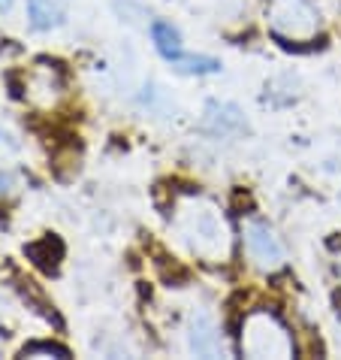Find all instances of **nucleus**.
Segmentation results:
<instances>
[{
  "label": "nucleus",
  "mask_w": 341,
  "mask_h": 360,
  "mask_svg": "<svg viewBox=\"0 0 341 360\" xmlns=\"http://www.w3.org/2000/svg\"><path fill=\"white\" fill-rule=\"evenodd\" d=\"M22 357H69V352L58 342H31L22 348Z\"/></svg>",
  "instance_id": "obj_11"
},
{
  "label": "nucleus",
  "mask_w": 341,
  "mask_h": 360,
  "mask_svg": "<svg viewBox=\"0 0 341 360\" xmlns=\"http://www.w3.org/2000/svg\"><path fill=\"white\" fill-rule=\"evenodd\" d=\"M27 18L34 31H52L64 25V9L55 0H27Z\"/></svg>",
  "instance_id": "obj_8"
},
{
  "label": "nucleus",
  "mask_w": 341,
  "mask_h": 360,
  "mask_svg": "<svg viewBox=\"0 0 341 360\" xmlns=\"http://www.w3.org/2000/svg\"><path fill=\"white\" fill-rule=\"evenodd\" d=\"M338 276H341V255H338Z\"/></svg>",
  "instance_id": "obj_13"
},
{
  "label": "nucleus",
  "mask_w": 341,
  "mask_h": 360,
  "mask_svg": "<svg viewBox=\"0 0 341 360\" xmlns=\"http://www.w3.org/2000/svg\"><path fill=\"white\" fill-rule=\"evenodd\" d=\"M25 257L39 269V273L58 276L61 273L64 257H67V245L58 233H43V236H36L34 243L25 245Z\"/></svg>",
  "instance_id": "obj_5"
},
{
  "label": "nucleus",
  "mask_w": 341,
  "mask_h": 360,
  "mask_svg": "<svg viewBox=\"0 0 341 360\" xmlns=\"http://www.w3.org/2000/svg\"><path fill=\"white\" fill-rule=\"evenodd\" d=\"M13 9V0H0V13H9Z\"/></svg>",
  "instance_id": "obj_12"
},
{
  "label": "nucleus",
  "mask_w": 341,
  "mask_h": 360,
  "mask_svg": "<svg viewBox=\"0 0 341 360\" xmlns=\"http://www.w3.org/2000/svg\"><path fill=\"white\" fill-rule=\"evenodd\" d=\"M152 39H154V49L166 58L169 64L175 58L185 55V46H182V34L173 27V22H163V18H154L152 22Z\"/></svg>",
  "instance_id": "obj_7"
},
{
  "label": "nucleus",
  "mask_w": 341,
  "mask_h": 360,
  "mask_svg": "<svg viewBox=\"0 0 341 360\" xmlns=\"http://www.w3.org/2000/svg\"><path fill=\"white\" fill-rule=\"evenodd\" d=\"M245 252L250 257V264L257 269H266V273H272V269H281L284 266V245H281V239L275 236V230L269 227L266 221H257V218H250L245 224Z\"/></svg>",
  "instance_id": "obj_4"
},
{
  "label": "nucleus",
  "mask_w": 341,
  "mask_h": 360,
  "mask_svg": "<svg viewBox=\"0 0 341 360\" xmlns=\"http://www.w3.org/2000/svg\"><path fill=\"white\" fill-rule=\"evenodd\" d=\"M242 352L248 357H293L296 342L290 327L269 309H254L242 321Z\"/></svg>",
  "instance_id": "obj_2"
},
{
  "label": "nucleus",
  "mask_w": 341,
  "mask_h": 360,
  "mask_svg": "<svg viewBox=\"0 0 341 360\" xmlns=\"http://www.w3.org/2000/svg\"><path fill=\"white\" fill-rule=\"evenodd\" d=\"M173 67L178 73H187V76H212V73H220V61L212 55H182L175 58Z\"/></svg>",
  "instance_id": "obj_10"
},
{
  "label": "nucleus",
  "mask_w": 341,
  "mask_h": 360,
  "mask_svg": "<svg viewBox=\"0 0 341 360\" xmlns=\"http://www.w3.org/2000/svg\"><path fill=\"white\" fill-rule=\"evenodd\" d=\"M175 230L196 257L208 264H224L229 257V230L220 218V209L206 197H187L178 206Z\"/></svg>",
  "instance_id": "obj_1"
},
{
  "label": "nucleus",
  "mask_w": 341,
  "mask_h": 360,
  "mask_svg": "<svg viewBox=\"0 0 341 360\" xmlns=\"http://www.w3.org/2000/svg\"><path fill=\"white\" fill-rule=\"evenodd\" d=\"M206 122L215 127L218 134H229L242 127V112L233 103H208L206 109Z\"/></svg>",
  "instance_id": "obj_9"
},
{
  "label": "nucleus",
  "mask_w": 341,
  "mask_h": 360,
  "mask_svg": "<svg viewBox=\"0 0 341 360\" xmlns=\"http://www.w3.org/2000/svg\"><path fill=\"white\" fill-rule=\"evenodd\" d=\"M190 352L199 357H218L224 354V345H220V333L212 321V315H194V324H190Z\"/></svg>",
  "instance_id": "obj_6"
},
{
  "label": "nucleus",
  "mask_w": 341,
  "mask_h": 360,
  "mask_svg": "<svg viewBox=\"0 0 341 360\" xmlns=\"http://www.w3.org/2000/svg\"><path fill=\"white\" fill-rule=\"evenodd\" d=\"M278 43L284 49H293L296 43H311L320 31V13L311 0H272L269 9Z\"/></svg>",
  "instance_id": "obj_3"
}]
</instances>
